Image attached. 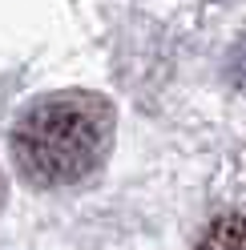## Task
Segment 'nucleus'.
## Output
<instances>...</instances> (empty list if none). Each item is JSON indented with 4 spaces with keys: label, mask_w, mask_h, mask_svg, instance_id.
I'll return each mask as SVG.
<instances>
[{
    "label": "nucleus",
    "mask_w": 246,
    "mask_h": 250,
    "mask_svg": "<svg viewBox=\"0 0 246 250\" xmlns=\"http://www.w3.org/2000/svg\"><path fill=\"white\" fill-rule=\"evenodd\" d=\"M198 250H246V214H222L202 234Z\"/></svg>",
    "instance_id": "2"
},
{
    "label": "nucleus",
    "mask_w": 246,
    "mask_h": 250,
    "mask_svg": "<svg viewBox=\"0 0 246 250\" xmlns=\"http://www.w3.org/2000/svg\"><path fill=\"white\" fill-rule=\"evenodd\" d=\"M234 77H238V85L246 89V44L238 49V57H234Z\"/></svg>",
    "instance_id": "3"
},
{
    "label": "nucleus",
    "mask_w": 246,
    "mask_h": 250,
    "mask_svg": "<svg viewBox=\"0 0 246 250\" xmlns=\"http://www.w3.org/2000/svg\"><path fill=\"white\" fill-rule=\"evenodd\" d=\"M113 142V109L97 93H57L24 109L12 158L33 186H69L101 166Z\"/></svg>",
    "instance_id": "1"
}]
</instances>
